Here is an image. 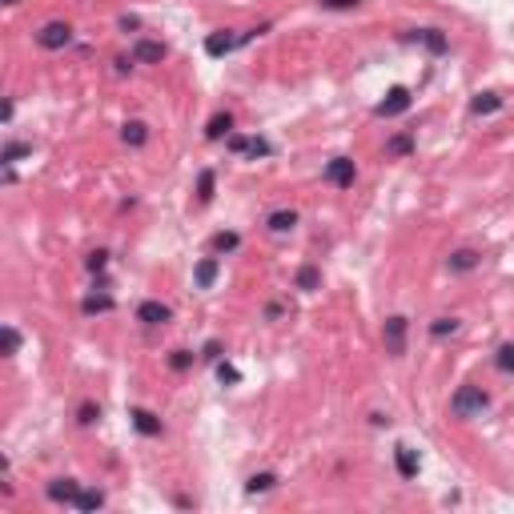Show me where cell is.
I'll list each match as a JSON object with an SVG mask.
<instances>
[{
    "mask_svg": "<svg viewBox=\"0 0 514 514\" xmlns=\"http://www.w3.org/2000/svg\"><path fill=\"white\" fill-rule=\"evenodd\" d=\"M454 329H458V317H438V322L430 326V334H434V338H446V334H454Z\"/></svg>",
    "mask_w": 514,
    "mask_h": 514,
    "instance_id": "28",
    "label": "cell"
},
{
    "mask_svg": "<svg viewBox=\"0 0 514 514\" xmlns=\"http://www.w3.org/2000/svg\"><path fill=\"white\" fill-rule=\"evenodd\" d=\"M197 197L201 201H214V169H205V173L197 177Z\"/></svg>",
    "mask_w": 514,
    "mask_h": 514,
    "instance_id": "25",
    "label": "cell"
},
{
    "mask_svg": "<svg viewBox=\"0 0 514 514\" xmlns=\"http://www.w3.org/2000/svg\"><path fill=\"white\" fill-rule=\"evenodd\" d=\"M229 129H233V117H229V113H217L214 121L205 125V137H209V141H221V137L229 133Z\"/></svg>",
    "mask_w": 514,
    "mask_h": 514,
    "instance_id": "15",
    "label": "cell"
},
{
    "mask_svg": "<svg viewBox=\"0 0 514 514\" xmlns=\"http://www.w3.org/2000/svg\"><path fill=\"white\" fill-rule=\"evenodd\" d=\"M317 281H322V274H317L314 265H301L298 269V289H317Z\"/></svg>",
    "mask_w": 514,
    "mask_h": 514,
    "instance_id": "22",
    "label": "cell"
},
{
    "mask_svg": "<svg viewBox=\"0 0 514 514\" xmlns=\"http://www.w3.org/2000/svg\"><path fill=\"white\" fill-rule=\"evenodd\" d=\"M113 305H117V301L109 298V293H100V298H85V301H81V310H85V314H109Z\"/></svg>",
    "mask_w": 514,
    "mask_h": 514,
    "instance_id": "18",
    "label": "cell"
},
{
    "mask_svg": "<svg viewBox=\"0 0 514 514\" xmlns=\"http://www.w3.org/2000/svg\"><path fill=\"white\" fill-rule=\"evenodd\" d=\"M88 269H93V274H97V269H105V253H93V257H88Z\"/></svg>",
    "mask_w": 514,
    "mask_h": 514,
    "instance_id": "36",
    "label": "cell"
},
{
    "mask_svg": "<svg viewBox=\"0 0 514 514\" xmlns=\"http://www.w3.org/2000/svg\"><path fill=\"white\" fill-rule=\"evenodd\" d=\"M97 418H100V410L93 406V402H85V406H81V426H93Z\"/></svg>",
    "mask_w": 514,
    "mask_h": 514,
    "instance_id": "32",
    "label": "cell"
},
{
    "mask_svg": "<svg viewBox=\"0 0 514 514\" xmlns=\"http://www.w3.org/2000/svg\"><path fill=\"white\" fill-rule=\"evenodd\" d=\"M100 506H105V494H100V490H81L76 510H100Z\"/></svg>",
    "mask_w": 514,
    "mask_h": 514,
    "instance_id": "19",
    "label": "cell"
},
{
    "mask_svg": "<svg viewBox=\"0 0 514 514\" xmlns=\"http://www.w3.org/2000/svg\"><path fill=\"white\" fill-rule=\"evenodd\" d=\"M241 45V37H229V33H214V37L205 40V52L209 57H226V52H233Z\"/></svg>",
    "mask_w": 514,
    "mask_h": 514,
    "instance_id": "10",
    "label": "cell"
},
{
    "mask_svg": "<svg viewBox=\"0 0 514 514\" xmlns=\"http://www.w3.org/2000/svg\"><path fill=\"white\" fill-rule=\"evenodd\" d=\"M322 8H329V13H350V8H358L362 0H317Z\"/></svg>",
    "mask_w": 514,
    "mask_h": 514,
    "instance_id": "30",
    "label": "cell"
},
{
    "mask_svg": "<svg viewBox=\"0 0 514 514\" xmlns=\"http://www.w3.org/2000/svg\"><path fill=\"white\" fill-rule=\"evenodd\" d=\"M274 482H277L274 474H253L250 482H245V490H250V494H265V490H274Z\"/></svg>",
    "mask_w": 514,
    "mask_h": 514,
    "instance_id": "24",
    "label": "cell"
},
{
    "mask_svg": "<svg viewBox=\"0 0 514 514\" xmlns=\"http://www.w3.org/2000/svg\"><path fill=\"white\" fill-rule=\"evenodd\" d=\"M410 100H414V97H410V88H390V93H386V100H378V109H374V113L378 117H402V113H406V109H410Z\"/></svg>",
    "mask_w": 514,
    "mask_h": 514,
    "instance_id": "3",
    "label": "cell"
},
{
    "mask_svg": "<svg viewBox=\"0 0 514 514\" xmlns=\"http://www.w3.org/2000/svg\"><path fill=\"white\" fill-rule=\"evenodd\" d=\"M217 378H221V382H238V370H233V366H217Z\"/></svg>",
    "mask_w": 514,
    "mask_h": 514,
    "instance_id": "34",
    "label": "cell"
},
{
    "mask_svg": "<svg viewBox=\"0 0 514 514\" xmlns=\"http://www.w3.org/2000/svg\"><path fill=\"white\" fill-rule=\"evenodd\" d=\"M69 40H73V28L64 25V21H52V25H45V28L37 33V45H40V49H49V52L64 49Z\"/></svg>",
    "mask_w": 514,
    "mask_h": 514,
    "instance_id": "2",
    "label": "cell"
},
{
    "mask_svg": "<svg viewBox=\"0 0 514 514\" xmlns=\"http://www.w3.org/2000/svg\"><path fill=\"white\" fill-rule=\"evenodd\" d=\"M354 177H358V169H354L350 157H334V161L326 165V181H329V185L350 189V185H354Z\"/></svg>",
    "mask_w": 514,
    "mask_h": 514,
    "instance_id": "4",
    "label": "cell"
},
{
    "mask_svg": "<svg viewBox=\"0 0 514 514\" xmlns=\"http://www.w3.org/2000/svg\"><path fill=\"white\" fill-rule=\"evenodd\" d=\"M238 245H241V238H238V233H217V238H214V250H221V253L238 250Z\"/></svg>",
    "mask_w": 514,
    "mask_h": 514,
    "instance_id": "29",
    "label": "cell"
},
{
    "mask_svg": "<svg viewBox=\"0 0 514 514\" xmlns=\"http://www.w3.org/2000/svg\"><path fill=\"white\" fill-rule=\"evenodd\" d=\"M406 40H414V45H422V49H426V52H434V57H442V52L450 49V40L442 37L438 28H414V33H410Z\"/></svg>",
    "mask_w": 514,
    "mask_h": 514,
    "instance_id": "5",
    "label": "cell"
},
{
    "mask_svg": "<svg viewBox=\"0 0 514 514\" xmlns=\"http://www.w3.org/2000/svg\"><path fill=\"white\" fill-rule=\"evenodd\" d=\"M470 109H474L478 117H486V113H498V109H502V97H498V93H478V97L470 100Z\"/></svg>",
    "mask_w": 514,
    "mask_h": 514,
    "instance_id": "13",
    "label": "cell"
},
{
    "mask_svg": "<svg viewBox=\"0 0 514 514\" xmlns=\"http://www.w3.org/2000/svg\"><path fill=\"white\" fill-rule=\"evenodd\" d=\"M133 426H137V434H145V438H157L161 434V418L157 414H149V410H133Z\"/></svg>",
    "mask_w": 514,
    "mask_h": 514,
    "instance_id": "9",
    "label": "cell"
},
{
    "mask_svg": "<svg viewBox=\"0 0 514 514\" xmlns=\"http://www.w3.org/2000/svg\"><path fill=\"white\" fill-rule=\"evenodd\" d=\"M193 277H197V286H201V289H209V286L217 281V257H205V262L197 265V274H193Z\"/></svg>",
    "mask_w": 514,
    "mask_h": 514,
    "instance_id": "17",
    "label": "cell"
},
{
    "mask_svg": "<svg viewBox=\"0 0 514 514\" xmlns=\"http://www.w3.org/2000/svg\"><path fill=\"white\" fill-rule=\"evenodd\" d=\"M229 149L233 153H250V137H229Z\"/></svg>",
    "mask_w": 514,
    "mask_h": 514,
    "instance_id": "35",
    "label": "cell"
},
{
    "mask_svg": "<svg viewBox=\"0 0 514 514\" xmlns=\"http://www.w3.org/2000/svg\"><path fill=\"white\" fill-rule=\"evenodd\" d=\"M486 406H490V398H486V390H482V386H458V390H454V398H450V410L458 418L482 414Z\"/></svg>",
    "mask_w": 514,
    "mask_h": 514,
    "instance_id": "1",
    "label": "cell"
},
{
    "mask_svg": "<svg viewBox=\"0 0 514 514\" xmlns=\"http://www.w3.org/2000/svg\"><path fill=\"white\" fill-rule=\"evenodd\" d=\"M394 462H398V474L402 478H414L418 474V458H414L410 446H398V450H394Z\"/></svg>",
    "mask_w": 514,
    "mask_h": 514,
    "instance_id": "12",
    "label": "cell"
},
{
    "mask_svg": "<svg viewBox=\"0 0 514 514\" xmlns=\"http://www.w3.org/2000/svg\"><path fill=\"white\" fill-rule=\"evenodd\" d=\"M494 366H498L502 374H514V346H498V354H494Z\"/></svg>",
    "mask_w": 514,
    "mask_h": 514,
    "instance_id": "23",
    "label": "cell"
},
{
    "mask_svg": "<svg viewBox=\"0 0 514 514\" xmlns=\"http://www.w3.org/2000/svg\"><path fill=\"white\" fill-rule=\"evenodd\" d=\"M161 57H165V45H157V40H137V49H133L137 64H157Z\"/></svg>",
    "mask_w": 514,
    "mask_h": 514,
    "instance_id": "11",
    "label": "cell"
},
{
    "mask_svg": "<svg viewBox=\"0 0 514 514\" xmlns=\"http://www.w3.org/2000/svg\"><path fill=\"white\" fill-rule=\"evenodd\" d=\"M386 350L394 354V358H402L406 354V317H386Z\"/></svg>",
    "mask_w": 514,
    "mask_h": 514,
    "instance_id": "7",
    "label": "cell"
},
{
    "mask_svg": "<svg viewBox=\"0 0 514 514\" xmlns=\"http://www.w3.org/2000/svg\"><path fill=\"white\" fill-rule=\"evenodd\" d=\"M137 322H145V326H165V322H169V305H161V301H141Z\"/></svg>",
    "mask_w": 514,
    "mask_h": 514,
    "instance_id": "8",
    "label": "cell"
},
{
    "mask_svg": "<svg viewBox=\"0 0 514 514\" xmlns=\"http://www.w3.org/2000/svg\"><path fill=\"white\" fill-rule=\"evenodd\" d=\"M169 366H173L177 374H181V370H189V366H193V354H189V350H173V358H169Z\"/></svg>",
    "mask_w": 514,
    "mask_h": 514,
    "instance_id": "31",
    "label": "cell"
},
{
    "mask_svg": "<svg viewBox=\"0 0 514 514\" xmlns=\"http://www.w3.org/2000/svg\"><path fill=\"white\" fill-rule=\"evenodd\" d=\"M45 494H49L52 502L76 506V498H81V482H73V478H57V482H49V486H45Z\"/></svg>",
    "mask_w": 514,
    "mask_h": 514,
    "instance_id": "6",
    "label": "cell"
},
{
    "mask_svg": "<svg viewBox=\"0 0 514 514\" xmlns=\"http://www.w3.org/2000/svg\"><path fill=\"white\" fill-rule=\"evenodd\" d=\"M125 141H129V145H145V141H149L145 121H129V125H125Z\"/></svg>",
    "mask_w": 514,
    "mask_h": 514,
    "instance_id": "21",
    "label": "cell"
},
{
    "mask_svg": "<svg viewBox=\"0 0 514 514\" xmlns=\"http://www.w3.org/2000/svg\"><path fill=\"white\" fill-rule=\"evenodd\" d=\"M4 4H21V0H4Z\"/></svg>",
    "mask_w": 514,
    "mask_h": 514,
    "instance_id": "37",
    "label": "cell"
},
{
    "mask_svg": "<svg viewBox=\"0 0 514 514\" xmlns=\"http://www.w3.org/2000/svg\"><path fill=\"white\" fill-rule=\"evenodd\" d=\"M0 341H4V354H8V358H13L16 350H21V334H16L13 326H4V329H0Z\"/></svg>",
    "mask_w": 514,
    "mask_h": 514,
    "instance_id": "26",
    "label": "cell"
},
{
    "mask_svg": "<svg viewBox=\"0 0 514 514\" xmlns=\"http://www.w3.org/2000/svg\"><path fill=\"white\" fill-rule=\"evenodd\" d=\"M28 153H33V149H28V145H21V141H16V145H8V149L0 153V161H4V165H13V161H21V157H28Z\"/></svg>",
    "mask_w": 514,
    "mask_h": 514,
    "instance_id": "27",
    "label": "cell"
},
{
    "mask_svg": "<svg viewBox=\"0 0 514 514\" xmlns=\"http://www.w3.org/2000/svg\"><path fill=\"white\" fill-rule=\"evenodd\" d=\"M478 265V253L474 250H458V253H450V269L454 274H470Z\"/></svg>",
    "mask_w": 514,
    "mask_h": 514,
    "instance_id": "16",
    "label": "cell"
},
{
    "mask_svg": "<svg viewBox=\"0 0 514 514\" xmlns=\"http://www.w3.org/2000/svg\"><path fill=\"white\" fill-rule=\"evenodd\" d=\"M265 226L274 229V233H286V229L298 226V214H293V209H277V214H269V221H265Z\"/></svg>",
    "mask_w": 514,
    "mask_h": 514,
    "instance_id": "14",
    "label": "cell"
},
{
    "mask_svg": "<svg viewBox=\"0 0 514 514\" xmlns=\"http://www.w3.org/2000/svg\"><path fill=\"white\" fill-rule=\"evenodd\" d=\"M410 149H414V137H410V133H398V137H394V141L386 145V153H390V157H406Z\"/></svg>",
    "mask_w": 514,
    "mask_h": 514,
    "instance_id": "20",
    "label": "cell"
},
{
    "mask_svg": "<svg viewBox=\"0 0 514 514\" xmlns=\"http://www.w3.org/2000/svg\"><path fill=\"white\" fill-rule=\"evenodd\" d=\"M269 153V141H250V157L257 161V157H265Z\"/></svg>",
    "mask_w": 514,
    "mask_h": 514,
    "instance_id": "33",
    "label": "cell"
}]
</instances>
